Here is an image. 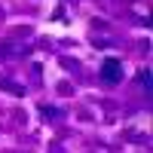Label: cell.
Instances as JSON below:
<instances>
[{
    "mask_svg": "<svg viewBox=\"0 0 153 153\" xmlns=\"http://www.w3.org/2000/svg\"><path fill=\"white\" fill-rule=\"evenodd\" d=\"M101 80H104V83H120L123 80L120 58H104V61H101Z\"/></svg>",
    "mask_w": 153,
    "mask_h": 153,
    "instance_id": "cell-1",
    "label": "cell"
},
{
    "mask_svg": "<svg viewBox=\"0 0 153 153\" xmlns=\"http://www.w3.org/2000/svg\"><path fill=\"white\" fill-rule=\"evenodd\" d=\"M138 80H141V86H144V92H150V71L144 68L141 74H138Z\"/></svg>",
    "mask_w": 153,
    "mask_h": 153,
    "instance_id": "cell-2",
    "label": "cell"
},
{
    "mask_svg": "<svg viewBox=\"0 0 153 153\" xmlns=\"http://www.w3.org/2000/svg\"><path fill=\"white\" fill-rule=\"evenodd\" d=\"M43 113H46L49 120H55V117H58V110H55V107H43Z\"/></svg>",
    "mask_w": 153,
    "mask_h": 153,
    "instance_id": "cell-3",
    "label": "cell"
}]
</instances>
